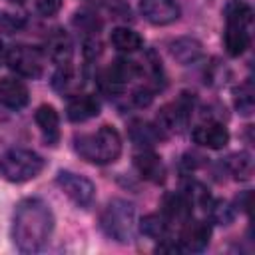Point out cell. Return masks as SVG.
Instances as JSON below:
<instances>
[{
    "instance_id": "8",
    "label": "cell",
    "mask_w": 255,
    "mask_h": 255,
    "mask_svg": "<svg viewBox=\"0 0 255 255\" xmlns=\"http://www.w3.org/2000/svg\"><path fill=\"white\" fill-rule=\"evenodd\" d=\"M139 10H141L143 18L155 26H167V24L175 22L181 14L179 4L175 0H141Z\"/></svg>"
},
{
    "instance_id": "10",
    "label": "cell",
    "mask_w": 255,
    "mask_h": 255,
    "mask_svg": "<svg viewBox=\"0 0 255 255\" xmlns=\"http://www.w3.org/2000/svg\"><path fill=\"white\" fill-rule=\"evenodd\" d=\"M191 137H193L195 143H199L203 147L221 149L229 141V131L221 122H211L209 120V122H203V124L195 126L193 131H191Z\"/></svg>"
},
{
    "instance_id": "3",
    "label": "cell",
    "mask_w": 255,
    "mask_h": 255,
    "mask_svg": "<svg viewBox=\"0 0 255 255\" xmlns=\"http://www.w3.org/2000/svg\"><path fill=\"white\" fill-rule=\"evenodd\" d=\"M100 225L104 233L120 243H128L133 237V225H135V209L129 201L114 199L108 203L100 217Z\"/></svg>"
},
{
    "instance_id": "17",
    "label": "cell",
    "mask_w": 255,
    "mask_h": 255,
    "mask_svg": "<svg viewBox=\"0 0 255 255\" xmlns=\"http://www.w3.org/2000/svg\"><path fill=\"white\" fill-rule=\"evenodd\" d=\"M223 46L229 56H241L249 48V34L245 26L227 24L223 32Z\"/></svg>"
},
{
    "instance_id": "12",
    "label": "cell",
    "mask_w": 255,
    "mask_h": 255,
    "mask_svg": "<svg viewBox=\"0 0 255 255\" xmlns=\"http://www.w3.org/2000/svg\"><path fill=\"white\" fill-rule=\"evenodd\" d=\"M100 114V102L92 94H74L66 104V116L70 122H86Z\"/></svg>"
},
{
    "instance_id": "9",
    "label": "cell",
    "mask_w": 255,
    "mask_h": 255,
    "mask_svg": "<svg viewBox=\"0 0 255 255\" xmlns=\"http://www.w3.org/2000/svg\"><path fill=\"white\" fill-rule=\"evenodd\" d=\"M189 110L191 106L187 104L185 98H179L177 102L165 106L159 110L157 114V133H177L181 131V128L185 126L187 118H189Z\"/></svg>"
},
{
    "instance_id": "22",
    "label": "cell",
    "mask_w": 255,
    "mask_h": 255,
    "mask_svg": "<svg viewBox=\"0 0 255 255\" xmlns=\"http://www.w3.org/2000/svg\"><path fill=\"white\" fill-rule=\"evenodd\" d=\"M167 229H169V221L157 213H149L139 221V231L151 239H165Z\"/></svg>"
},
{
    "instance_id": "21",
    "label": "cell",
    "mask_w": 255,
    "mask_h": 255,
    "mask_svg": "<svg viewBox=\"0 0 255 255\" xmlns=\"http://www.w3.org/2000/svg\"><path fill=\"white\" fill-rule=\"evenodd\" d=\"M227 169L233 173L235 179H249L251 173H253V159L247 151H237V153H231L225 161Z\"/></svg>"
},
{
    "instance_id": "4",
    "label": "cell",
    "mask_w": 255,
    "mask_h": 255,
    "mask_svg": "<svg viewBox=\"0 0 255 255\" xmlns=\"http://www.w3.org/2000/svg\"><path fill=\"white\" fill-rule=\"evenodd\" d=\"M42 169H44V159L32 149L14 147L2 157V175L14 183L34 179Z\"/></svg>"
},
{
    "instance_id": "18",
    "label": "cell",
    "mask_w": 255,
    "mask_h": 255,
    "mask_svg": "<svg viewBox=\"0 0 255 255\" xmlns=\"http://www.w3.org/2000/svg\"><path fill=\"white\" fill-rule=\"evenodd\" d=\"M110 42H112L120 52H128V54L137 52V50L143 46V38H141L135 30L126 28V26L114 28L112 34H110Z\"/></svg>"
},
{
    "instance_id": "27",
    "label": "cell",
    "mask_w": 255,
    "mask_h": 255,
    "mask_svg": "<svg viewBox=\"0 0 255 255\" xmlns=\"http://www.w3.org/2000/svg\"><path fill=\"white\" fill-rule=\"evenodd\" d=\"M10 2H18V4H22V2H24V0H10Z\"/></svg>"
},
{
    "instance_id": "15",
    "label": "cell",
    "mask_w": 255,
    "mask_h": 255,
    "mask_svg": "<svg viewBox=\"0 0 255 255\" xmlns=\"http://www.w3.org/2000/svg\"><path fill=\"white\" fill-rule=\"evenodd\" d=\"M46 48H48V56H50L52 62H56L58 66L70 64L74 50H72V40L64 30H54L48 36Z\"/></svg>"
},
{
    "instance_id": "7",
    "label": "cell",
    "mask_w": 255,
    "mask_h": 255,
    "mask_svg": "<svg viewBox=\"0 0 255 255\" xmlns=\"http://www.w3.org/2000/svg\"><path fill=\"white\" fill-rule=\"evenodd\" d=\"M211 237V225L203 219H187L183 223L181 229V237H179V247L181 251H193L199 253L207 247Z\"/></svg>"
},
{
    "instance_id": "23",
    "label": "cell",
    "mask_w": 255,
    "mask_h": 255,
    "mask_svg": "<svg viewBox=\"0 0 255 255\" xmlns=\"http://www.w3.org/2000/svg\"><path fill=\"white\" fill-rule=\"evenodd\" d=\"M54 88L58 92H70L74 86H76V72L72 68V64H62L58 66V72L54 74V80H52Z\"/></svg>"
},
{
    "instance_id": "5",
    "label": "cell",
    "mask_w": 255,
    "mask_h": 255,
    "mask_svg": "<svg viewBox=\"0 0 255 255\" xmlns=\"http://www.w3.org/2000/svg\"><path fill=\"white\" fill-rule=\"evenodd\" d=\"M6 64L18 76L36 80L44 72V54H42V50H38L34 46L18 44L6 52Z\"/></svg>"
},
{
    "instance_id": "16",
    "label": "cell",
    "mask_w": 255,
    "mask_h": 255,
    "mask_svg": "<svg viewBox=\"0 0 255 255\" xmlns=\"http://www.w3.org/2000/svg\"><path fill=\"white\" fill-rule=\"evenodd\" d=\"M133 163H135V167H137V171H139L141 177H145V179H149V181H155V183L163 181L165 167H163L161 159H159L153 151H149V149L139 151V153L133 157Z\"/></svg>"
},
{
    "instance_id": "25",
    "label": "cell",
    "mask_w": 255,
    "mask_h": 255,
    "mask_svg": "<svg viewBox=\"0 0 255 255\" xmlns=\"http://www.w3.org/2000/svg\"><path fill=\"white\" fill-rule=\"evenodd\" d=\"M62 8V0H36V10L42 16H54Z\"/></svg>"
},
{
    "instance_id": "11",
    "label": "cell",
    "mask_w": 255,
    "mask_h": 255,
    "mask_svg": "<svg viewBox=\"0 0 255 255\" xmlns=\"http://www.w3.org/2000/svg\"><path fill=\"white\" fill-rule=\"evenodd\" d=\"M30 100V92L22 80L16 78H0V106L8 110H22Z\"/></svg>"
},
{
    "instance_id": "20",
    "label": "cell",
    "mask_w": 255,
    "mask_h": 255,
    "mask_svg": "<svg viewBox=\"0 0 255 255\" xmlns=\"http://www.w3.org/2000/svg\"><path fill=\"white\" fill-rule=\"evenodd\" d=\"M223 14H225L227 24H237V26H245V28L253 20V10H251L249 2H245V0H227Z\"/></svg>"
},
{
    "instance_id": "14",
    "label": "cell",
    "mask_w": 255,
    "mask_h": 255,
    "mask_svg": "<svg viewBox=\"0 0 255 255\" xmlns=\"http://www.w3.org/2000/svg\"><path fill=\"white\" fill-rule=\"evenodd\" d=\"M191 209H193L191 199L181 193H171V195L163 197V217L169 223L175 221V223L183 225L191 217Z\"/></svg>"
},
{
    "instance_id": "1",
    "label": "cell",
    "mask_w": 255,
    "mask_h": 255,
    "mask_svg": "<svg viewBox=\"0 0 255 255\" xmlns=\"http://www.w3.org/2000/svg\"><path fill=\"white\" fill-rule=\"evenodd\" d=\"M54 229V215L48 203L38 197L22 199L12 217V241L22 253L40 251Z\"/></svg>"
},
{
    "instance_id": "13",
    "label": "cell",
    "mask_w": 255,
    "mask_h": 255,
    "mask_svg": "<svg viewBox=\"0 0 255 255\" xmlns=\"http://www.w3.org/2000/svg\"><path fill=\"white\" fill-rule=\"evenodd\" d=\"M34 120L42 131L44 141L50 145H56V141L60 139V116L54 110V106H48V104L40 106L34 114Z\"/></svg>"
},
{
    "instance_id": "26",
    "label": "cell",
    "mask_w": 255,
    "mask_h": 255,
    "mask_svg": "<svg viewBox=\"0 0 255 255\" xmlns=\"http://www.w3.org/2000/svg\"><path fill=\"white\" fill-rule=\"evenodd\" d=\"M6 60V48H4V44L0 42V64Z\"/></svg>"
},
{
    "instance_id": "24",
    "label": "cell",
    "mask_w": 255,
    "mask_h": 255,
    "mask_svg": "<svg viewBox=\"0 0 255 255\" xmlns=\"http://www.w3.org/2000/svg\"><path fill=\"white\" fill-rule=\"evenodd\" d=\"M235 106H237V110L241 112V114H251V110H253V92H251V86L247 84V86H243V88H239V92H237V98H235Z\"/></svg>"
},
{
    "instance_id": "6",
    "label": "cell",
    "mask_w": 255,
    "mask_h": 255,
    "mask_svg": "<svg viewBox=\"0 0 255 255\" xmlns=\"http://www.w3.org/2000/svg\"><path fill=\"white\" fill-rule=\"evenodd\" d=\"M56 183L58 187L78 205V207H88L92 201H94V195H96V187L94 183L84 177V175H78L74 171H58L56 175Z\"/></svg>"
},
{
    "instance_id": "28",
    "label": "cell",
    "mask_w": 255,
    "mask_h": 255,
    "mask_svg": "<svg viewBox=\"0 0 255 255\" xmlns=\"http://www.w3.org/2000/svg\"><path fill=\"white\" fill-rule=\"evenodd\" d=\"M0 173H2V159H0Z\"/></svg>"
},
{
    "instance_id": "19",
    "label": "cell",
    "mask_w": 255,
    "mask_h": 255,
    "mask_svg": "<svg viewBox=\"0 0 255 255\" xmlns=\"http://www.w3.org/2000/svg\"><path fill=\"white\" fill-rule=\"evenodd\" d=\"M169 52L179 64H191L201 56V44L193 38H177L169 44Z\"/></svg>"
},
{
    "instance_id": "2",
    "label": "cell",
    "mask_w": 255,
    "mask_h": 255,
    "mask_svg": "<svg viewBox=\"0 0 255 255\" xmlns=\"http://www.w3.org/2000/svg\"><path fill=\"white\" fill-rule=\"evenodd\" d=\"M74 147L78 155L90 163L106 165L114 163L122 153V137L116 128L102 126L94 133H82L74 137Z\"/></svg>"
}]
</instances>
